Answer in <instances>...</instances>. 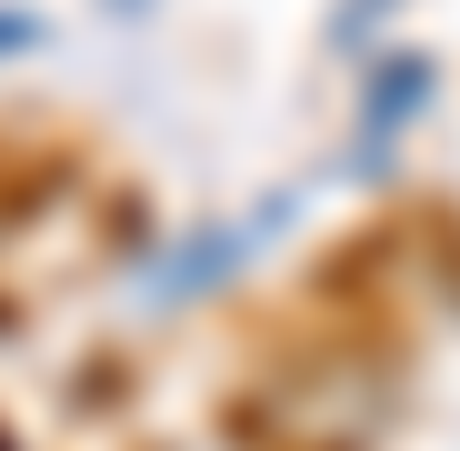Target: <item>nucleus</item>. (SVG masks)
Listing matches in <instances>:
<instances>
[{"instance_id": "f257e3e1", "label": "nucleus", "mask_w": 460, "mask_h": 451, "mask_svg": "<svg viewBox=\"0 0 460 451\" xmlns=\"http://www.w3.org/2000/svg\"><path fill=\"white\" fill-rule=\"evenodd\" d=\"M270 221H280V201L251 221V231H190V241H181L161 271H150V291H161V301H200L210 281H230V271L251 261V241H270Z\"/></svg>"}, {"instance_id": "f03ea898", "label": "nucleus", "mask_w": 460, "mask_h": 451, "mask_svg": "<svg viewBox=\"0 0 460 451\" xmlns=\"http://www.w3.org/2000/svg\"><path fill=\"white\" fill-rule=\"evenodd\" d=\"M430 101V60H411V50H391L370 70V140H380V161H391V140H401V121Z\"/></svg>"}, {"instance_id": "7ed1b4c3", "label": "nucleus", "mask_w": 460, "mask_h": 451, "mask_svg": "<svg viewBox=\"0 0 460 451\" xmlns=\"http://www.w3.org/2000/svg\"><path fill=\"white\" fill-rule=\"evenodd\" d=\"M31 41H40V21H31V11H0V50H31Z\"/></svg>"}, {"instance_id": "20e7f679", "label": "nucleus", "mask_w": 460, "mask_h": 451, "mask_svg": "<svg viewBox=\"0 0 460 451\" xmlns=\"http://www.w3.org/2000/svg\"><path fill=\"white\" fill-rule=\"evenodd\" d=\"M111 11H140V0H111Z\"/></svg>"}]
</instances>
